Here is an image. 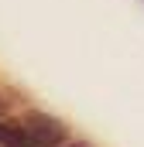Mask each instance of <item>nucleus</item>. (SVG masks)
<instances>
[{
	"label": "nucleus",
	"mask_w": 144,
	"mask_h": 147,
	"mask_svg": "<svg viewBox=\"0 0 144 147\" xmlns=\"http://www.w3.org/2000/svg\"><path fill=\"white\" fill-rule=\"evenodd\" d=\"M24 127H28V134H31L41 147H58L65 140V127H62L55 116H48V113H31V116L24 120Z\"/></svg>",
	"instance_id": "1"
},
{
	"label": "nucleus",
	"mask_w": 144,
	"mask_h": 147,
	"mask_svg": "<svg viewBox=\"0 0 144 147\" xmlns=\"http://www.w3.org/2000/svg\"><path fill=\"white\" fill-rule=\"evenodd\" d=\"M0 147H41L28 134V127H14V123H0Z\"/></svg>",
	"instance_id": "2"
}]
</instances>
